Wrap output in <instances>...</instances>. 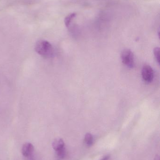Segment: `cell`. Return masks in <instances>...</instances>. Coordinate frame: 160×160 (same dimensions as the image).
I'll return each instance as SVG.
<instances>
[{
  "mask_svg": "<svg viewBox=\"0 0 160 160\" xmlns=\"http://www.w3.org/2000/svg\"><path fill=\"white\" fill-rule=\"evenodd\" d=\"M37 53L46 58L52 57L54 54V49L51 44L46 40L38 41L35 46Z\"/></svg>",
  "mask_w": 160,
  "mask_h": 160,
  "instance_id": "obj_1",
  "label": "cell"
},
{
  "mask_svg": "<svg viewBox=\"0 0 160 160\" xmlns=\"http://www.w3.org/2000/svg\"><path fill=\"white\" fill-rule=\"evenodd\" d=\"M122 62L129 68H133L134 66V55L130 50L126 49L122 51L121 54Z\"/></svg>",
  "mask_w": 160,
  "mask_h": 160,
  "instance_id": "obj_2",
  "label": "cell"
},
{
  "mask_svg": "<svg viewBox=\"0 0 160 160\" xmlns=\"http://www.w3.org/2000/svg\"><path fill=\"white\" fill-rule=\"evenodd\" d=\"M142 77L143 79L147 82H151L154 78V72L153 68L150 66H144L142 70Z\"/></svg>",
  "mask_w": 160,
  "mask_h": 160,
  "instance_id": "obj_3",
  "label": "cell"
},
{
  "mask_svg": "<svg viewBox=\"0 0 160 160\" xmlns=\"http://www.w3.org/2000/svg\"><path fill=\"white\" fill-rule=\"evenodd\" d=\"M34 150V148L32 144L29 142L25 143L22 148V153L24 157H29L32 155Z\"/></svg>",
  "mask_w": 160,
  "mask_h": 160,
  "instance_id": "obj_4",
  "label": "cell"
},
{
  "mask_svg": "<svg viewBox=\"0 0 160 160\" xmlns=\"http://www.w3.org/2000/svg\"><path fill=\"white\" fill-rule=\"evenodd\" d=\"M52 146L54 150L56 151L65 147V143L63 139L58 138L54 141L52 143Z\"/></svg>",
  "mask_w": 160,
  "mask_h": 160,
  "instance_id": "obj_5",
  "label": "cell"
},
{
  "mask_svg": "<svg viewBox=\"0 0 160 160\" xmlns=\"http://www.w3.org/2000/svg\"><path fill=\"white\" fill-rule=\"evenodd\" d=\"M94 138L93 135L90 133H87L85 136L84 142L88 146H91L93 144Z\"/></svg>",
  "mask_w": 160,
  "mask_h": 160,
  "instance_id": "obj_6",
  "label": "cell"
},
{
  "mask_svg": "<svg viewBox=\"0 0 160 160\" xmlns=\"http://www.w3.org/2000/svg\"><path fill=\"white\" fill-rule=\"evenodd\" d=\"M76 16V14L75 13H71L69 14L68 16H67L65 19V23L67 27H69L70 25L72 20L75 18Z\"/></svg>",
  "mask_w": 160,
  "mask_h": 160,
  "instance_id": "obj_7",
  "label": "cell"
},
{
  "mask_svg": "<svg viewBox=\"0 0 160 160\" xmlns=\"http://www.w3.org/2000/svg\"><path fill=\"white\" fill-rule=\"evenodd\" d=\"M56 154L57 157L59 158H64L66 155V150L65 147L62 148V149H60V150L56 151Z\"/></svg>",
  "mask_w": 160,
  "mask_h": 160,
  "instance_id": "obj_8",
  "label": "cell"
},
{
  "mask_svg": "<svg viewBox=\"0 0 160 160\" xmlns=\"http://www.w3.org/2000/svg\"><path fill=\"white\" fill-rule=\"evenodd\" d=\"M154 55L158 63L160 64V48H156L154 50Z\"/></svg>",
  "mask_w": 160,
  "mask_h": 160,
  "instance_id": "obj_9",
  "label": "cell"
},
{
  "mask_svg": "<svg viewBox=\"0 0 160 160\" xmlns=\"http://www.w3.org/2000/svg\"><path fill=\"white\" fill-rule=\"evenodd\" d=\"M109 158H110V156H106L104 157L101 160H109Z\"/></svg>",
  "mask_w": 160,
  "mask_h": 160,
  "instance_id": "obj_10",
  "label": "cell"
},
{
  "mask_svg": "<svg viewBox=\"0 0 160 160\" xmlns=\"http://www.w3.org/2000/svg\"><path fill=\"white\" fill-rule=\"evenodd\" d=\"M155 160H160L159 157L158 156H156V158H155Z\"/></svg>",
  "mask_w": 160,
  "mask_h": 160,
  "instance_id": "obj_11",
  "label": "cell"
}]
</instances>
